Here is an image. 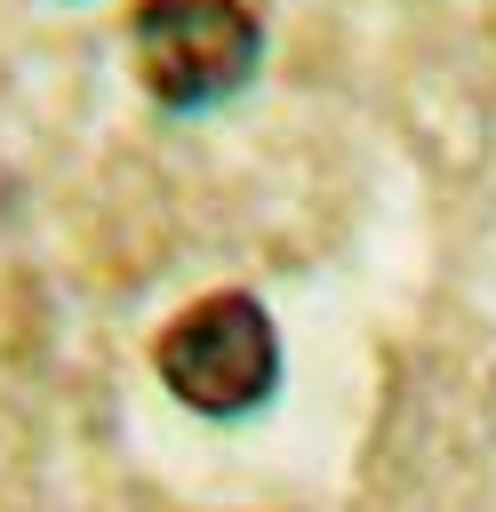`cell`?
I'll use <instances>...</instances> for the list:
<instances>
[{
    "mask_svg": "<svg viewBox=\"0 0 496 512\" xmlns=\"http://www.w3.org/2000/svg\"><path fill=\"white\" fill-rule=\"evenodd\" d=\"M128 40L160 112H216L264 72V24L248 0H136Z\"/></svg>",
    "mask_w": 496,
    "mask_h": 512,
    "instance_id": "2",
    "label": "cell"
},
{
    "mask_svg": "<svg viewBox=\"0 0 496 512\" xmlns=\"http://www.w3.org/2000/svg\"><path fill=\"white\" fill-rule=\"evenodd\" d=\"M152 368L176 408H192L208 424H240V416L272 408V392H280V328L256 296L216 288L152 344Z\"/></svg>",
    "mask_w": 496,
    "mask_h": 512,
    "instance_id": "1",
    "label": "cell"
}]
</instances>
